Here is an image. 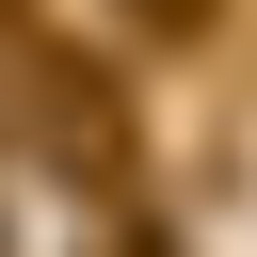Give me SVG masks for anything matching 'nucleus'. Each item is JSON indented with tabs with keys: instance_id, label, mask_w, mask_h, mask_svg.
Returning a JSON list of instances; mask_svg holds the SVG:
<instances>
[{
	"instance_id": "f03ea898",
	"label": "nucleus",
	"mask_w": 257,
	"mask_h": 257,
	"mask_svg": "<svg viewBox=\"0 0 257 257\" xmlns=\"http://www.w3.org/2000/svg\"><path fill=\"white\" fill-rule=\"evenodd\" d=\"M112 257H177V241H145V225H128V241H112Z\"/></svg>"
},
{
	"instance_id": "f257e3e1",
	"label": "nucleus",
	"mask_w": 257,
	"mask_h": 257,
	"mask_svg": "<svg viewBox=\"0 0 257 257\" xmlns=\"http://www.w3.org/2000/svg\"><path fill=\"white\" fill-rule=\"evenodd\" d=\"M193 16H209V0H145V32H193Z\"/></svg>"
}]
</instances>
